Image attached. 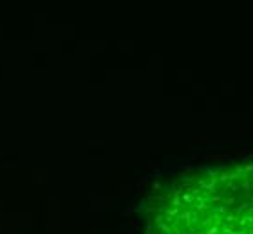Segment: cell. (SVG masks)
<instances>
[{"label": "cell", "mask_w": 253, "mask_h": 234, "mask_svg": "<svg viewBox=\"0 0 253 234\" xmlns=\"http://www.w3.org/2000/svg\"><path fill=\"white\" fill-rule=\"evenodd\" d=\"M139 216L145 234H253V157L165 177Z\"/></svg>", "instance_id": "obj_1"}]
</instances>
